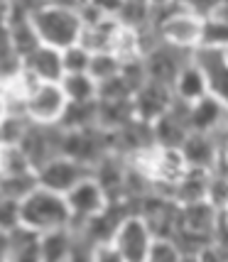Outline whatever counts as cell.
I'll list each match as a JSON object with an SVG mask.
<instances>
[{
    "mask_svg": "<svg viewBox=\"0 0 228 262\" xmlns=\"http://www.w3.org/2000/svg\"><path fill=\"white\" fill-rule=\"evenodd\" d=\"M32 25L39 42L59 52L79 45L81 30H84L76 12V3H34Z\"/></svg>",
    "mask_w": 228,
    "mask_h": 262,
    "instance_id": "cell-1",
    "label": "cell"
},
{
    "mask_svg": "<svg viewBox=\"0 0 228 262\" xmlns=\"http://www.w3.org/2000/svg\"><path fill=\"white\" fill-rule=\"evenodd\" d=\"M20 226L34 230L37 235L71 228L67 199L37 186L25 201H20Z\"/></svg>",
    "mask_w": 228,
    "mask_h": 262,
    "instance_id": "cell-2",
    "label": "cell"
},
{
    "mask_svg": "<svg viewBox=\"0 0 228 262\" xmlns=\"http://www.w3.org/2000/svg\"><path fill=\"white\" fill-rule=\"evenodd\" d=\"M204 23L206 20L199 17V15L192 10V5L182 3V5L157 27V39H160L162 45L172 47V49L194 54L196 49L201 47V39H204Z\"/></svg>",
    "mask_w": 228,
    "mask_h": 262,
    "instance_id": "cell-3",
    "label": "cell"
},
{
    "mask_svg": "<svg viewBox=\"0 0 228 262\" xmlns=\"http://www.w3.org/2000/svg\"><path fill=\"white\" fill-rule=\"evenodd\" d=\"M67 105L69 101L59 83H34L25 98L23 113L32 125L59 127L67 113Z\"/></svg>",
    "mask_w": 228,
    "mask_h": 262,
    "instance_id": "cell-4",
    "label": "cell"
},
{
    "mask_svg": "<svg viewBox=\"0 0 228 262\" xmlns=\"http://www.w3.org/2000/svg\"><path fill=\"white\" fill-rule=\"evenodd\" d=\"M152 230H150L148 221L140 213H128L118 228H115L111 245L115 248L120 262H148L150 248H152Z\"/></svg>",
    "mask_w": 228,
    "mask_h": 262,
    "instance_id": "cell-5",
    "label": "cell"
},
{
    "mask_svg": "<svg viewBox=\"0 0 228 262\" xmlns=\"http://www.w3.org/2000/svg\"><path fill=\"white\" fill-rule=\"evenodd\" d=\"M89 177H93L91 167L71 160V157H64V155L49 160L47 164H42L37 169V184H39V189L54 191L59 196H67L76 184H81L84 179H89Z\"/></svg>",
    "mask_w": 228,
    "mask_h": 262,
    "instance_id": "cell-6",
    "label": "cell"
},
{
    "mask_svg": "<svg viewBox=\"0 0 228 262\" xmlns=\"http://www.w3.org/2000/svg\"><path fill=\"white\" fill-rule=\"evenodd\" d=\"M67 206H69V213H71V230L81 228L86 221L101 216L103 211L111 206V199L108 194L103 191V186L93 177L84 179L81 184H76L67 196Z\"/></svg>",
    "mask_w": 228,
    "mask_h": 262,
    "instance_id": "cell-7",
    "label": "cell"
},
{
    "mask_svg": "<svg viewBox=\"0 0 228 262\" xmlns=\"http://www.w3.org/2000/svg\"><path fill=\"white\" fill-rule=\"evenodd\" d=\"M192 61H194L196 69H199L201 76H204L209 96L228 105V59H226V49L199 47L194 54H192Z\"/></svg>",
    "mask_w": 228,
    "mask_h": 262,
    "instance_id": "cell-8",
    "label": "cell"
},
{
    "mask_svg": "<svg viewBox=\"0 0 228 262\" xmlns=\"http://www.w3.org/2000/svg\"><path fill=\"white\" fill-rule=\"evenodd\" d=\"M172 89L170 86H162L155 81H145L133 96V111H135V120L152 125L157 123L162 115L170 111L172 105Z\"/></svg>",
    "mask_w": 228,
    "mask_h": 262,
    "instance_id": "cell-9",
    "label": "cell"
},
{
    "mask_svg": "<svg viewBox=\"0 0 228 262\" xmlns=\"http://www.w3.org/2000/svg\"><path fill=\"white\" fill-rule=\"evenodd\" d=\"M221 226V211L209 201H194V204L179 206V226L192 235H199L204 240H214Z\"/></svg>",
    "mask_w": 228,
    "mask_h": 262,
    "instance_id": "cell-10",
    "label": "cell"
},
{
    "mask_svg": "<svg viewBox=\"0 0 228 262\" xmlns=\"http://www.w3.org/2000/svg\"><path fill=\"white\" fill-rule=\"evenodd\" d=\"M228 127V105L206 96L201 101L192 103L189 108V133L216 135Z\"/></svg>",
    "mask_w": 228,
    "mask_h": 262,
    "instance_id": "cell-11",
    "label": "cell"
},
{
    "mask_svg": "<svg viewBox=\"0 0 228 262\" xmlns=\"http://www.w3.org/2000/svg\"><path fill=\"white\" fill-rule=\"evenodd\" d=\"M23 69L27 76H32L37 83H59L64 79V64H61V52L52 47H39L23 61Z\"/></svg>",
    "mask_w": 228,
    "mask_h": 262,
    "instance_id": "cell-12",
    "label": "cell"
},
{
    "mask_svg": "<svg viewBox=\"0 0 228 262\" xmlns=\"http://www.w3.org/2000/svg\"><path fill=\"white\" fill-rule=\"evenodd\" d=\"M182 155L189 169L196 171H214L218 160V142L214 135H201V133H189L182 142Z\"/></svg>",
    "mask_w": 228,
    "mask_h": 262,
    "instance_id": "cell-13",
    "label": "cell"
},
{
    "mask_svg": "<svg viewBox=\"0 0 228 262\" xmlns=\"http://www.w3.org/2000/svg\"><path fill=\"white\" fill-rule=\"evenodd\" d=\"M172 96H174L177 101L189 103V105L209 96L204 76H201V71L196 69V64L192 59L182 67V71L177 74V79L172 81Z\"/></svg>",
    "mask_w": 228,
    "mask_h": 262,
    "instance_id": "cell-14",
    "label": "cell"
},
{
    "mask_svg": "<svg viewBox=\"0 0 228 262\" xmlns=\"http://www.w3.org/2000/svg\"><path fill=\"white\" fill-rule=\"evenodd\" d=\"M42 235L34 230L17 226L8 233V262H42Z\"/></svg>",
    "mask_w": 228,
    "mask_h": 262,
    "instance_id": "cell-15",
    "label": "cell"
},
{
    "mask_svg": "<svg viewBox=\"0 0 228 262\" xmlns=\"http://www.w3.org/2000/svg\"><path fill=\"white\" fill-rule=\"evenodd\" d=\"M59 86H61V91L67 96V101L74 103V105L98 101V83L89 74H67L64 79L59 81Z\"/></svg>",
    "mask_w": 228,
    "mask_h": 262,
    "instance_id": "cell-16",
    "label": "cell"
},
{
    "mask_svg": "<svg viewBox=\"0 0 228 262\" xmlns=\"http://www.w3.org/2000/svg\"><path fill=\"white\" fill-rule=\"evenodd\" d=\"M23 74V57L15 52L5 25H0V89L8 86Z\"/></svg>",
    "mask_w": 228,
    "mask_h": 262,
    "instance_id": "cell-17",
    "label": "cell"
},
{
    "mask_svg": "<svg viewBox=\"0 0 228 262\" xmlns=\"http://www.w3.org/2000/svg\"><path fill=\"white\" fill-rule=\"evenodd\" d=\"M39 248H42V262H67L69 252L74 248V230H54V233H47L39 240Z\"/></svg>",
    "mask_w": 228,
    "mask_h": 262,
    "instance_id": "cell-18",
    "label": "cell"
},
{
    "mask_svg": "<svg viewBox=\"0 0 228 262\" xmlns=\"http://www.w3.org/2000/svg\"><path fill=\"white\" fill-rule=\"evenodd\" d=\"M37 186H39V184H37V171L15 174V177H3V179H0V199L25 201Z\"/></svg>",
    "mask_w": 228,
    "mask_h": 262,
    "instance_id": "cell-19",
    "label": "cell"
},
{
    "mask_svg": "<svg viewBox=\"0 0 228 262\" xmlns=\"http://www.w3.org/2000/svg\"><path fill=\"white\" fill-rule=\"evenodd\" d=\"M123 71V64L111 54V52H98V54H91V64H89V76H91L98 86L106 83V81L115 79L118 74Z\"/></svg>",
    "mask_w": 228,
    "mask_h": 262,
    "instance_id": "cell-20",
    "label": "cell"
},
{
    "mask_svg": "<svg viewBox=\"0 0 228 262\" xmlns=\"http://www.w3.org/2000/svg\"><path fill=\"white\" fill-rule=\"evenodd\" d=\"M61 64H64V76L67 74H89L91 64V52L81 45H74L61 52Z\"/></svg>",
    "mask_w": 228,
    "mask_h": 262,
    "instance_id": "cell-21",
    "label": "cell"
},
{
    "mask_svg": "<svg viewBox=\"0 0 228 262\" xmlns=\"http://www.w3.org/2000/svg\"><path fill=\"white\" fill-rule=\"evenodd\" d=\"M182 250L172 238H155L150 248L148 262H182Z\"/></svg>",
    "mask_w": 228,
    "mask_h": 262,
    "instance_id": "cell-22",
    "label": "cell"
},
{
    "mask_svg": "<svg viewBox=\"0 0 228 262\" xmlns=\"http://www.w3.org/2000/svg\"><path fill=\"white\" fill-rule=\"evenodd\" d=\"M201 47H209V49H228V27L218 20H206L204 23V39H201Z\"/></svg>",
    "mask_w": 228,
    "mask_h": 262,
    "instance_id": "cell-23",
    "label": "cell"
},
{
    "mask_svg": "<svg viewBox=\"0 0 228 262\" xmlns=\"http://www.w3.org/2000/svg\"><path fill=\"white\" fill-rule=\"evenodd\" d=\"M20 226V201L0 199V230L10 233Z\"/></svg>",
    "mask_w": 228,
    "mask_h": 262,
    "instance_id": "cell-24",
    "label": "cell"
},
{
    "mask_svg": "<svg viewBox=\"0 0 228 262\" xmlns=\"http://www.w3.org/2000/svg\"><path fill=\"white\" fill-rule=\"evenodd\" d=\"M67 262H93V243L84 235L74 233V248L69 252Z\"/></svg>",
    "mask_w": 228,
    "mask_h": 262,
    "instance_id": "cell-25",
    "label": "cell"
},
{
    "mask_svg": "<svg viewBox=\"0 0 228 262\" xmlns=\"http://www.w3.org/2000/svg\"><path fill=\"white\" fill-rule=\"evenodd\" d=\"M93 262H120V257L111 243H101L93 245Z\"/></svg>",
    "mask_w": 228,
    "mask_h": 262,
    "instance_id": "cell-26",
    "label": "cell"
},
{
    "mask_svg": "<svg viewBox=\"0 0 228 262\" xmlns=\"http://www.w3.org/2000/svg\"><path fill=\"white\" fill-rule=\"evenodd\" d=\"M211 20H218V23H223L228 27V3H214V10L209 15ZM206 17V20H209Z\"/></svg>",
    "mask_w": 228,
    "mask_h": 262,
    "instance_id": "cell-27",
    "label": "cell"
},
{
    "mask_svg": "<svg viewBox=\"0 0 228 262\" xmlns=\"http://www.w3.org/2000/svg\"><path fill=\"white\" fill-rule=\"evenodd\" d=\"M8 118H10V103H8L5 93H3V89H0V125H3Z\"/></svg>",
    "mask_w": 228,
    "mask_h": 262,
    "instance_id": "cell-28",
    "label": "cell"
},
{
    "mask_svg": "<svg viewBox=\"0 0 228 262\" xmlns=\"http://www.w3.org/2000/svg\"><path fill=\"white\" fill-rule=\"evenodd\" d=\"M0 260H8V233L0 230Z\"/></svg>",
    "mask_w": 228,
    "mask_h": 262,
    "instance_id": "cell-29",
    "label": "cell"
},
{
    "mask_svg": "<svg viewBox=\"0 0 228 262\" xmlns=\"http://www.w3.org/2000/svg\"><path fill=\"white\" fill-rule=\"evenodd\" d=\"M218 228L223 230V233H226V238H228V206L221 211V226H218Z\"/></svg>",
    "mask_w": 228,
    "mask_h": 262,
    "instance_id": "cell-30",
    "label": "cell"
},
{
    "mask_svg": "<svg viewBox=\"0 0 228 262\" xmlns=\"http://www.w3.org/2000/svg\"><path fill=\"white\" fill-rule=\"evenodd\" d=\"M226 59H228V49H226Z\"/></svg>",
    "mask_w": 228,
    "mask_h": 262,
    "instance_id": "cell-31",
    "label": "cell"
},
{
    "mask_svg": "<svg viewBox=\"0 0 228 262\" xmlns=\"http://www.w3.org/2000/svg\"><path fill=\"white\" fill-rule=\"evenodd\" d=\"M0 262H8V260H0Z\"/></svg>",
    "mask_w": 228,
    "mask_h": 262,
    "instance_id": "cell-32",
    "label": "cell"
}]
</instances>
